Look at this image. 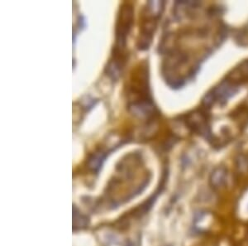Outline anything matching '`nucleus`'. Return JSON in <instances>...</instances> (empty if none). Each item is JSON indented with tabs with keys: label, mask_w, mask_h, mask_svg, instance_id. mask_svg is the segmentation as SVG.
Masks as SVG:
<instances>
[{
	"label": "nucleus",
	"mask_w": 248,
	"mask_h": 246,
	"mask_svg": "<svg viewBox=\"0 0 248 246\" xmlns=\"http://www.w3.org/2000/svg\"><path fill=\"white\" fill-rule=\"evenodd\" d=\"M228 170L224 167H217L212 172L209 178V183L214 189L224 188L228 183Z\"/></svg>",
	"instance_id": "nucleus-5"
},
{
	"label": "nucleus",
	"mask_w": 248,
	"mask_h": 246,
	"mask_svg": "<svg viewBox=\"0 0 248 246\" xmlns=\"http://www.w3.org/2000/svg\"><path fill=\"white\" fill-rule=\"evenodd\" d=\"M124 98L128 113L147 123L150 128L160 115L150 86L149 67L147 62L133 68L124 85Z\"/></svg>",
	"instance_id": "nucleus-1"
},
{
	"label": "nucleus",
	"mask_w": 248,
	"mask_h": 246,
	"mask_svg": "<svg viewBox=\"0 0 248 246\" xmlns=\"http://www.w3.org/2000/svg\"><path fill=\"white\" fill-rule=\"evenodd\" d=\"M165 4L164 1H149L141 9L137 42V48L140 51H147L153 43L158 22L165 9Z\"/></svg>",
	"instance_id": "nucleus-3"
},
{
	"label": "nucleus",
	"mask_w": 248,
	"mask_h": 246,
	"mask_svg": "<svg viewBox=\"0 0 248 246\" xmlns=\"http://www.w3.org/2000/svg\"><path fill=\"white\" fill-rule=\"evenodd\" d=\"M227 79L239 85L243 82L248 81V60L244 61L238 66L234 68L231 73H229Z\"/></svg>",
	"instance_id": "nucleus-6"
},
{
	"label": "nucleus",
	"mask_w": 248,
	"mask_h": 246,
	"mask_svg": "<svg viewBox=\"0 0 248 246\" xmlns=\"http://www.w3.org/2000/svg\"><path fill=\"white\" fill-rule=\"evenodd\" d=\"M186 126L193 133L203 136L208 139H211L212 133L208 117L203 111H195L187 114L185 117Z\"/></svg>",
	"instance_id": "nucleus-4"
},
{
	"label": "nucleus",
	"mask_w": 248,
	"mask_h": 246,
	"mask_svg": "<svg viewBox=\"0 0 248 246\" xmlns=\"http://www.w3.org/2000/svg\"><path fill=\"white\" fill-rule=\"evenodd\" d=\"M134 24V6L132 2L124 1L119 6L114 24V44L105 73L113 82L120 78L126 67L129 54L127 39Z\"/></svg>",
	"instance_id": "nucleus-2"
}]
</instances>
